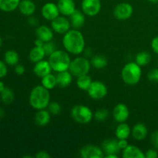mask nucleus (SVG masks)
I'll return each mask as SVG.
<instances>
[{
  "label": "nucleus",
  "mask_w": 158,
  "mask_h": 158,
  "mask_svg": "<svg viewBox=\"0 0 158 158\" xmlns=\"http://www.w3.org/2000/svg\"><path fill=\"white\" fill-rule=\"evenodd\" d=\"M52 71V67L48 60H43L35 63L33 67V73L36 77L42 78L47 74L51 73Z\"/></svg>",
  "instance_id": "obj_16"
},
{
  "label": "nucleus",
  "mask_w": 158,
  "mask_h": 158,
  "mask_svg": "<svg viewBox=\"0 0 158 158\" xmlns=\"http://www.w3.org/2000/svg\"><path fill=\"white\" fill-rule=\"evenodd\" d=\"M18 9L23 15L29 17L35 13L36 7L32 0H21Z\"/></svg>",
  "instance_id": "obj_21"
},
{
  "label": "nucleus",
  "mask_w": 158,
  "mask_h": 158,
  "mask_svg": "<svg viewBox=\"0 0 158 158\" xmlns=\"http://www.w3.org/2000/svg\"><path fill=\"white\" fill-rule=\"evenodd\" d=\"M130 117V110L127 106L123 103H118L113 110V117L118 123H124Z\"/></svg>",
  "instance_id": "obj_13"
},
{
  "label": "nucleus",
  "mask_w": 158,
  "mask_h": 158,
  "mask_svg": "<svg viewBox=\"0 0 158 158\" xmlns=\"http://www.w3.org/2000/svg\"><path fill=\"white\" fill-rule=\"evenodd\" d=\"M115 135L117 139H128L131 135V128L127 123H120L115 130Z\"/></svg>",
  "instance_id": "obj_25"
},
{
  "label": "nucleus",
  "mask_w": 158,
  "mask_h": 158,
  "mask_svg": "<svg viewBox=\"0 0 158 158\" xmlns=\"http://www.w3.org/2000/svg\"><path fill=\"white\" fill-rule=\"evenodd\" d=\"M80 154L83 158H102L104 153L101 148L94 144L85 145L80 149Z\"/></svg>",
  "instance_id": "obj_11"
},
{
  "label": "nucleus",
  "mask_w": 158,
  "mask_h": 158,
  "mask_svg": "<svg viewBox=\"0 0 158 158\" xmlns=\"http://www.w3.org/2000/svg\"><path fill=\"white\" fill-rule=\"evenodd\" d=\"M134 12V8L128 2H120L115 6L114 15L119 20H127L131 18Z\"/></svg>",
  "instance_id": "obj_10"
},
{
  "label": "nucleus",
  "mask_w": 158,
  "mask_h": 158,
  "mask_svg": "<svg viewBox=\"0 0 158 158\" xmlns=\"http://www.w3.org/2000/svg\"><path fill=\"white\" fill-rule=\"evenodd\" d=\"M148 78L150 81L158 83V68H154L150 70L148 74Z\"/></svg>",
  "instance_id": "obj_36"
},
{
  "label": "nucleus",
  "mask_w": 158,
  "mask_h": 158,
  "mask_svg": "<svg viewBox=\"0 0 158 158\" xmlns=\"http://www.w3.org/2000/svg\"><path fill=\"white\" fill-rule=\"evenodd\" d=\"M148 130L146 125L142 123H137L131 129V135L133 138L137 141L143 140L148 137Z\"/></svg>",
  "instance_id": "obj_18"
},
{
  "label": "nucleus",
  "mask_w": 158,
  "mask_h": 158,
  "mask_svg": "<svg viewBox=\"0 0 158 158\" xmlns=\"http://www.w3.org/2000/svg\"><path fill=\"white\" fill-rule=\"evenodd\" d=\"M63 46L69 54L79 56L86 48V43L83 33L80 29H69L63 35Z\"/></svg>",
  "instance_id": "obj_1"
},
{
  "label": "nucleus",
  "mask_w": 158,
  "mask_h": 158,
  "mask_svg": "<svg viewBox=\"0 0 158 158\" xmlns=\"http://www.w3.org/2000/svg\"><path fill=\"white\" fill-rule=\"evenodd\" d=\"M118 145L120 148V151H123L127 146L129 145V143L127 141V139H121V140H118Z\"/></svg>",
  "instance_id": "obj_42"
},
{
  "label": "nucleus",
  "mask_w": 158,
  "mask_h": 158,
  "mask_svg": "<svg viewBox=\"0 0 158 158\" xmlns=\"http://www.w3.org/2000/svg\"><path fill=\"white\" fill-rule=\"evenodd\" d=\"M158 157V152L157 150L155 148L149 149L145 153V158H157Z\"/></svg>",
  "instance_id": "obj_39"
},
{
  "label": "nucleus",
  "mask_w": 158,
  "mask_h": 158,
  "mask_svg": "<svg viewBox=\"0 0 158 158\" xmlns=\"http://www.w3.org/2000/svg\"><path fill=\"white\" fill-rule=\"evenodd\" d=\"M51 114L48 110L43 109L37 110L35 115V122L38 126L45 127L50 122Z\"/></svg>",
  "instance_id": "obj_23"
},
{
  "label": "nucleus",
  "mask_w": 158,
  "mask_h": 158,
  "mask_svg": "<svg viewBox=\"0 0 158 158\" xmlns=\"http://www.w3.org/2000/svg\"><path fill=\"white\" fill-rule=\"evenodd\" d=\"M151 143L155 149L158 150V131H154L151 136Z\"/></svg>",
  "instance_id": "obj_38"
},
{
  "label": "nucleus",
  "mask_w": 158,
  "mask_h": 158,
  "mask_svg": "<svg viewBox=\"0 0 158 158\" xmlns=\"http://www.w3.org/2000/svg\"><path fill=\"white\" fill-rule=\"evenodd\" d=\"M70 115L73 120L80 124H86L94 119V113L90 108L85 105H76L71 109Z\"/></svg>",
  "instance_id": "obj_6"
},
{
  "label": "nucleus",
  "mask_w": 158,
  "mask_h": 158,
  "mask_svg": "<svg viewBox=\"0 0 158 158\" xmlns=\"http://www.w3.org/2000/svg\"><path fill=\"white\" fill-rule=\"evenodd\" d=\"M28 22H29V24H30L31 26H35V25H37V23H38L37 19H35V18L32 17V15L29 16V19H28Z\"/></svg>",
  "instance_id": "obj_44"
},
{
  "label": "nucleus",
  "mask_w": 158,
  "mask_h": 158,
  "mask_svg": "<svg viewBox=\"0 0 158 158\" xmlns=\"http://www.w3.org/2000/svg\"><path fill=\"white\" fill-rule=\"evenodd\" d=\"M5 63L11 66H16L19 61V56L18 52L15 50L6 51L4 55Z\"/></svg>",
  "instance_id": "obj_28"
},
{
  "label": "nucleus",
  "mask_w": 158,
  "mask_h": 158,
  "mask_svg": "<svg viewBox=\"0 0 158 158\" xmlns=\"http://www.w3.org/2000/svg\"><path fill=\"white\" fill-rule=\"evenodd\" d=\"M4 115H5L4 110H3L2 109V108H0V118H1V117H4Z\"/></svg>",
  "instance_id": "obj_48"
},
{
  "label": "nucleus",
  "mask_w": 158,
  "mask_h": 158,
  "mask_svg": "<svg viewBox=\"0 0 158 158\" xmlns=\"http://www.w3.org/2000/svg\"><path fill=\"white\" fill-rule=\"evenodd\" d=\"M151 61V55L147 51H141L136 55L135 62L141 67L149 64Z\"/></svg>",
  "instance_id": "obj_31"
},
{
  "label": "nucleus",
  "mask_w": 158,
  "mask_h": 158,
  "mask_svg": "<svg viewBox=\"0 0 158 158\" xmlns=\"http://www.w3.org/2000/svg\"><path fill=\"white\" fill-rule=\"evenodd\" d=\"M51 28L53 32L58 34L64 35L70 29L71 24L69 19L64 15H59L58 17L51 21Z\"/></svg>",
  "instance_id": "obj_8"
},
{
  "label": "nucleus",
  "mask_w": 158,
  "mask_h": 158,
  "mask_svg": "<svg viewBox=\"0 0 158 158\" xmlns=\"http://www.w3.org/2000/svg\"><path fill=\"white\" fill-rule=\"evenodd\" d=\"M148 1L152 3H158V0H148Z\"/></svg>",
  "instance_id": "obj_49"
},
{
  "label": "nucleus",
  "mask_w": 158,
  "mask_h": 158,
  "mask_svg": "<svg viewBox=\"0 0 158 158\" xmlns=\"http://www.w3.org/2000/svg\"><path fill=\"white\" fill-rule=\"evenodd\" d=\"M41 14L43 18L48 21H52L60 15L57 4L49 2L45 3L41 9Z\"/></svg>",
  "instance_id": "obj_12"
},
{
  "label": "nucleus",
  "mask_w": 158,
  "mask_h": 158,
  "mask_svg": "<svg viewBox=\"0 0 158 158\" xmlns=\"http://www.w3.org/2000/svg\"><path fill=\"white\" fill-rule=\"evenodd\" d=\"M60 10V15L70 16L76 11V4L74 0H58L56 3Z\"/></svg>",
  "instance_id": "obj_14"
},
{
  "label": "nucleus",
  "mask_w": 158,
  "mask_h": 158,
  "mask_svg": "<svg viewBox=\"0 0 158 158\" xmlns=\"http://www.w3.org/2000/svg\"><path fill=\"white\" fill-rule=\"evenodd\" d=\"M56 77L57 86L62 88H65L69 86L72 83L73 76L69 70H66L56 73Z\"/></svg>",
  "instance_id": "obj_20"
},
{
  "label": "nucleus",
  "mask_w": 158,
  "mask_h": 158,
  "mask_svg": "<svg viewBox=\"0 0 158 158\" xmlns=\"http://www.w3.org/2000/svg\"><path fill=\"white\" fill-rule=\"evenodd\" d=\"M109 117V111L104 108H100L94 114V118L98 122H104Z\"/></svg>",
  "instance_id": "obj_33"
},
{
  "label": "nucleus",
  "mask_w": 158,
  "mask_h": 158,
  "mask_svg": "<svg viewBox=\"0 0 158 158\" xmlns=\"http://www.w3.org/2000/svg\"><path fill=\"white\" fill-rule=\"evenodd\" d=\"M21 0H0V10L6 12H13L18 9Z\"/></svg>",
  "instance_id": "obj_26"
},
{
  "label": "nucleus",
  "mask_w": 158,
  "mask_h": 158,
  "mask_svg": "<svg viewBox=\"0 0 158 158\" xmlns=\"http://www.w3.org/2000/svg\"><path fill=\"white\" fill-rule=\"evenodd\" d=\"M5 88H6V86H5L4 83H3L2 81H1V80H0V93L2 92L3 89H4Z\"/></svg>",
  "instance_id": "obj_47"
},
{
  "label": "nucleus",
  "mask_w": 158,
  "mask_h": 158,
  "mask_svg": "<svg viewBox=\"0 0 158 158\" xmlns=\"http://www.w3.org/2000/svg\"><path fill=\"white\" fill-rule=\"evenodd\" d=\"M47 110H49V112L50 113L51 115L53 116H57L61 113L62 111V107L61 105L58 103V102H50L48 106Z\"/></svg>",
  "instance_id": "obj_34"
},
{
  "label": "nucleus",
  "mask_w": 158,
  "mask_h": 158,
  "mask_svg": "<svg viewBox=\"0 0 158 158\" xmlns=\"http://www.w3.org/2000/svg\"><path fill=\"white\" fill-rule=\"evenodd\" d=\"M35 35L37 39L42 40L44 43H47L53 40V30L47 26H38L35 29Z\"/></svg>",
  "instance_id": "obj_17"
},
{
  "label": "nucleus",
  "mask_w": 158,
  "mask_h": 158,
  "mask_svg": "<svg viewBox=\"0 0 158 158\" xmlns=\"http://www.w3.org/2000/svg\"><path fill=\"white\" fill-rule=\"evenodd\" d=\"M101 148L104 153V156L107 154H117L120 151L118 139H106L102 143Z\"/></svg>",
  "instance_id": "obj_15"
},
{
  "label": "nucleus",
  "mask_w": 158,
  "mask_h": 158,
  "mask_svg": "<svg viewBox=\"0 0 158 158\" xmlns=\"http://www.w3.org/2000/svg\"><path fill=\"white\" fill-rule=\"evenodd\" d=\"M2 45V39L1 35H0V48H1Z\"/></svg>",
  "instance_id": "obj_50"
},
{
  "label": "nucleus",
  "mask_w": 158,
  "mask_h": 158,
  "mask_svg": "<svg viewBox=\"0 0 158 158\" xmlns=\"http://www.w3.org/2000/svg\"><path fill=\"white\" fill-rule=\"evenodd\" d=\"M36 158H50L51 155L47 152V151H41L40 152L37 153L35 156Z\"/></svg>",
  "instance_id": "obj_43"
},
{
  "label": "nucleus",
  "mask_w": 158,
  "mask_h": 158,
  "mask_svg": "<svg viewBox=\"0 0 158 158\" xmlns=\"http://www.w3.org/2000/svg\"><path fill=\"white\" fill-rule=\"evenodd\" d=\"M69 21L73 29H80L84 26L86 22V15L82 11L76 9L75 12L69 16Z\"/></svg>",
  "instance_id": "obj_19"
},
{
  "label": "nucleus",
  "mask_w": 158,
  "mask_h": 158,
  "mask_svg": "<svg viewBox=\"0 0 158 158\" xmlns=\"http://www.w3.org/2000/svg\"><path fill=\"white\" fill-rule=\"evenodd\" d=\"M34 44H35V46H43V44H44V43H43L42 40H39V39L36 38V40H35V42H34Z\"/></svg>",
  "instance_id": "obj_45"
},
{
  "label": "nucleus",
  "mask_w": 158,
  "mask_h": 158,
  "mask_svg": "<svg viewBox=\"0 0 158 158\" xmlns=\"http://www.w3.org/2000/svg\"><path fill=\"white\" fill-rule=\"evenodd\" d=\"M91 66L96 69H103L108 64V60L104 56L95 55L90 59Z\"/></svg>",
  "instance_id": "obj_29"
},
{
  "label": "nucleus",
  "mask_w": 158,
  "mask_h": 158,
  "mask_svg": "<svg viewBox=\"0 0 158 158\" xmlns=\"http://www.w3.org/2000/svg\"><path fill=\"white\" fill-rule=\"evenodd\" d=\"M92 82L93 80L90 76H89L88 74H86V75H83L77 77V86L79 89H82V90L87 91V89H89V86L91 85Z\"/></svg>",
  "instance_id": "obj_30"
},
{
  "label": "nucleus",
  "mask_w": 158,
  "mask_h": 158,
  "mask_svg": "<svg viewBox=\"0 0 158 158\" xmlns=\"http://www.w3.org/2000/svg\"><path fill=\"white\" fill-rule=\"evenodd\" d=\"M122 153L123 158H145V154L137 147L134 145H128Z\"/></svg>",
  "instance_id": "obj_22"
},
{
  "label": "nucleus",
  "mask_w": 158,
  "mask_h": 158,
  "mask_svg": "<svg viewBox=\"0 0 158 158\" xmlns=\"http://www.w3.org/2000/svg\"><path fill=\"white\" fill-rule=\"evenodd\" d=\"M142 76L141 66L136 62L127 63L121 70L122 80L129 86H134L140 82Z\"/></svg>",
  "instance_id": "obj_4"
},
{
  "label": "nucleus",
  "mask_w": 158,
  "mask_h": 158,
  "mask_svg": "<svg viewBox=\"0 0 158 158\" xmlns=\"http://www.w3.org/2000/svg\"><path fill=\"white\" fill-rule=\"evenodd\" d=\"M48 57V61L52 67V71L60 73L62 71L69 70L71 59L66 50L56 49Z\"/></svg>",
  "instance_id": "obj_3"
},
{
  "label": "nucleus",
  "mask_w": 158,
  "mask_h": 158,
  "mask_svg": "<svg viewBox=\"0 0 158 158\" xmlns=\"http://www.w3.org/2000/svg\"><path fill=\"white\" fill-rule=\"evenodd\" d=\"M90 60L84 56H77L71 60L69 71L75 77L89 73L91 67Z\"/></svg>",
  "instance_id": "obj_5"
},
{
  "label": "nucleus",
  "mask_w": 158,
  "mask_h": 158,
  "mask_svg": "<svg viewBox=\"0 0 158 158\" xmlns=\"http://www.w3.org/2000/svg\"><path fill=\"white\" fill-rule=\"evenodd\" d=\"M87 94L94 100H101L107 94V87L103 82L93 81L87 89Z\"/></svg>",
  "instance_id": "obj_7"
},
{
  "label": "nucleus",
  "mask_w": 158,
  "mask_h": 158,
  "mask_svg": "<svg viewBox=\"0 0 158 158\" xmlns=\"http://www.w3.org/2000/svg\"><path fill=\"white\" fill-rule=\"evenodd\" d=\"M29 102L30 106L36 110L47 109L50 103L49 90L42 85L35 86L29 94Z\"/></svg>",
  "instance_id": "obj_2"
},
{
  "label": "nucleus",
  "mask_w": 158,
  "mask_h": 158,
  "mask_svg": "<svg viewBox=\"0 0 158 158\" xmlns=\"http://www.w3.org/2000/svg\"><path fill=\"white\" fill-rule=\"evenodd\" d=\"M43 49L45 51V53H46V56H49L53 52H55L56 50V45L52 41L47 42V43H45L43 46Z\"/></svg>",
  "instance_id": "obj_35"
},
{
  "label": "nucleus",
  "mask_w": 158,
  "mask_h": 158,
  "mask_svg": "<svg viewBox=\"0 0 158 158\" xmlns=\"http://www.w3.org/2000/svg\"><path fill=\"white\" fill-rule=\"evenodd\" d=\"M26 69H25L24 66L22 64H17L16 66H15V73L19 76H21L23 74H24Z\"/></svg>",
  "instance_id": "obj_41"
},
{
  "label": "nucleus",
  "mask_w": 158,
  "mask_h": 158,
  "mask_svg": "<svg viewBox=\"0 0 158 158\" xmlns=\"http://www.w3.org/2000/svg\"><path fill=\"white\" fill-rule=\"evenodd\" d=\"M101 10L100 0H82L81 11L87 16H95Z\"/></svg>",
  "instance_id": "obj_9"
},
{
  "label": "nucleus",
  "mask_w": 158,
  "mask_h": 158,
  "mask_svg": "<svg viewBox=\"0 0 158 158\" xmlns=\"http://www.w3.org/2000/svg\"><path fill=\"white\" fill-rule=\"evenodd\" d=\"M1 94V100L5 104H11L15 100V94L13 91L9 87H6Z\"/></svg>",
  "instance_id": "obj_32"
},
{
  "label": "nucleus",
  "mask_w": 158,
  "mask_h": 158,
  "mask_svg": "<svg viewBox=\"0 0 158 158\" xmlns=\"http://www.w3.org/2000/svg\"><path fill=\"white\" fill-rule=\"evenodd\" d=\"M41 85L49 90L54 89L57 86L56 77L52 73L47 74L41 78Z\"/></svg>",
  "instance_id": "obj_27"
},
{
  "label": "nucleus",
  "mask_w": 158,
  "mask_h": 158,
  "mask_svg": "<svg viewBox=\"0 0 158 158\" xmlns=\"http://www.w3.org/2000/svg\"><path fill=\"white\" fill-rule=\"evenodd\" d=\"M106 158H118L117 154H107V155L104 156Z\"/></svg>",
  "instance_id": "obj_46"
},
{
  "label": "nucleus",
  "mask_w": 158,
  "mask_h": 158,
  "mask_svg": "<svg viewBox=\"0 0 158 158\" xmlns=\"http://www.w3.org/2000/svg\"><path fill=\"white\" fill-rule=\"evenodd\" d=\"M6 63L5 62L0 60V79H2L7 75L8 68L6 66Z\"/></svg>",
  "instance_id": "obj_37"
},
{
  "label": "nucleus",
  "mask_w": 158,
  "mask_h": 158,
  "mask_svg": "<svg viewBox=\"0 0 158 158\" xmlns=\"http://www.w3.org/2000/svg\"><path fill=\"white\" fill-rule=\"evenodd\" d=\"M45 56H46L43 46H35L29 51V59L31 62L34 63L44 60Z\"/></svg>",
  "instance_id": "obj_24"
},
{
  "label": "nucleus",
  "mask_w": 158,
  "mask_h": 158,
  "mask_svg": "<svg viewBox=\"0 0 158 158\" xmlns=\"http://www.w3.org/2000/svg\"><path fill=\"white\" fill-rule=\"evenodd\" d=\"M151 46L152 50L154 51L157 55H158V35L153 39L152 41H151Z\"/></svg>",
  "instance_id": "obj_40"
}]
</instances>
